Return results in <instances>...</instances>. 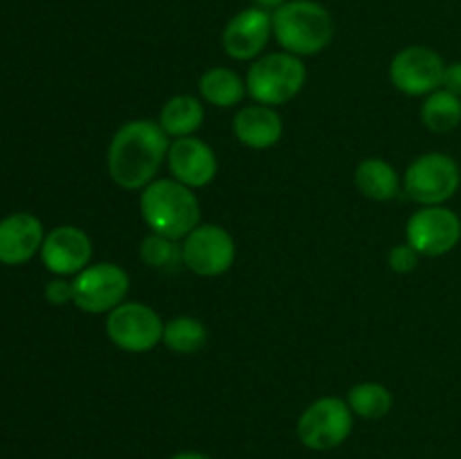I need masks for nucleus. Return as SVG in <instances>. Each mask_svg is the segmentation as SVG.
<instances>
[{
	"label": "nucleus",
	"mask_w": 461,
	"mask_h": 459,
	"mask_svg": "<svg viewBox=\"0 0 461 459\" xmlns=\"http://www.w3.org/2000/svg\"><path fill=\"white\" fill-rule=\"evenodd\" d=\"M405 241L421 256L448 255L461 241V219L444 205L421 207L408 219Z\"/></svg>",
	"instance_id": "obj_9"
},
{
	"label": "nucleus",
	"mask_w": 461,
	"mask_h": 459,
	"mask_svg": "<svg viewBox=\"0 0 461 459\" xmlns=\"http://www.w3.org/2000/svg\"><path fill=\"white\" fill-rule=\"evenodd\" d=\"M203 120H205V111L194 94H174L162 106L158 124L169 138L178 140L196 133L203 126Z\"/></svg>",
	"instance_id": "obj_18"
},
{
	"label": "nucleus",
	"mask_w": 461,
	"mask_h": 459,
	"mask_svg": "<svg viewBox=\"0 0 461 459\" xmlns=\"http://www.w3.org/2000/svg\"><path fill=\"white\" fill-rule=\"evenodd\" d=\"M198 93L207 104L216 108H232L243 102L248 88L241 81L237 72L230 68H210L203 72L201 81H198Z\"/></svg>",
	"instance_id": "obj_19"
},
{
	"label": "nucleus",
	"mask_w": 461,
	"mask_h": 459,
	"mask_svg": "<svg viewBox=\"0 0 461 459\" xmlns=\"http://www.w3.org/2000/svg\"><path fill=\"white\" fill-rule=\"evenodd\" d=\"M461 184V171L455 158L448 153L430 151L419 156L405 169L403 189L410 201L421 207L444 205L457 194Z\"/></svg>",
	"instance_id": "obj_5"
},
{
	"label": "nucleus",
	"mask_w": 461,
	"mask_h": 459,
	"mask_svg": "<svg viewBox=\"0 0 461 459\" xmlns=\"http://www.w3.org/2000/svg\"><path fill=\"white\" fill-rule=\"evenodd\" d=\"M43 223L30 212H16L0 220V264H27L43 246Z\"/></svg>",
	"instance_id": "obj_15"
},
{
	"label": "nucleus",
	"mask_w": 461,
	"mask_h": 459,
	"mask_svg": "<svg viewBox=\"0 0 461 459\" xmlns=\"http://www.w3.org/2000/svg\"><path fill=\"white\" fill-rule=\"evenodd\" d=\"M336 22L329 9L315 0H288L273 12V34L284 52L313 57L329 48Z\"/></svg>",
	"instance_id": "obj_3"
},
{
	"label": "nucleus",
	"mask_w": 461,
	"mask_h": 459,
	"mask_svg": "<svg viewBox=\"0 0 461 459\" xmlns=\"http://www.w3.org/2000/svg\"><path fill=\"white\" fill-rule=\"evenodd\" d=\"M167 162H169L174 180H178L189 189L207 187L216 178V171H219L214 148L203 142V140H198L196 135L174 140L169 144Z\"/></svg>",
	"instance_id": "obj_14"
},
{
	"label": "nucleus",
	"mask_w": 461,
	"mask_h": 459,
	"mask_svg": "<svg viewBox=\"0 0 461 459\" xmlns=\"http://www.w3.org/2000/svg\"><path fill=\"white\" fill-rule=\"evenodd\" d=\"M131 279L117 264L88 266L72 279V304L84 313H111L124 302Z\"/></svg>",
	"instance_id": "obj_8"
},
{
	"label": "nucleus",
	"mask_w": 461,
	"mask_h": 459,
	"mask_svg": "<svg viewBox=\"0 0 461 459\" xmlns=\"http://www.w3.org/2000/svg\"><path fill=\"white\" fill-rule=\"evenodd\" d=\"M306 84V66L288 52H270L257 58L246 76L248 94L264 106H282L302 93Z\"/></svg>",
	"instance_id": "obj_4"
},
{
	"label": "nucleus",
	"mask_w": 461,
	"mask_h": 459,
	"mask_svg": "<svg viewBox=\"0 0 461 459\" xmlns=\"http://www.w3.org/2000/svg\"><path fill=\"white\" fill-rule=\"evenodd\" d=\"M232 130L239 142L255 151L275 147L284 135V122L273 106L250 104L234 115Z\"/></svg>",
	"instance_id": "obj_16"
},
{
	"label": "nucleus",
	"mask_w": 461,
	"mask_h": 459,
	"mask_svg": "<svg viewBox=\"0 0 461 459\" xmlns=\"http://www.w3.org/2000/svg\"><path fill=\"white\" fill-rule=\"evenodd\" d=\"M140 212L151 232L178 241L201 225L196 194L174 178H156L149 183L140 196Z\"/></svg>",
	"instance_id": "obj_2"
},
{
	"label": "nucleus",
	"mask_w": 461,
	"mask_h": 459,
	"mask_svg": "<svg viewBox=\"0 0 461 459\" xmlns=\"http://www.w3.org/2000/svg\"><path fill=\"white\" fill-rule=\"evenodd\" d=\"M347 403H349L354 417L376 421V418L390 414L394 399H392V392L383 382H358L349 390Z\"/></svg>",
	"instance_id": "obj_22"
},
{
	"label": "nucleus",
	"mask_w": 461,
	"mask_h": 459,
	"mask_svg": "<svg viewBox=\"0 0 461 459\" xmlns=\"http://www.w3.org/2000/svg\"><path fill=\"white\" fill-rule=\"evenodd\" d=\"M270 34H273V14L268 9L248 7L230 18L221 40L230 58L250 61L264 52Z\"/></svg>",
	"instance_id": "obj_12"
},
{
	"label": "nucleus",
	"mask_w": 461,
	"mask_h": 459,
	"mask_svg": "<svg viewBox=\"0 0 461 459\" xmlns=\"http://www.w3.org/2000/svg\"><path fill=\"white\" fill-rule=\"evenodd\" d=\"M419 256L421 255H419V252L405 241L401 243V246H394L390 252H387V264H390V268L394 270V273L408 274L419 266Z\"/></svg>",
	"instance_id": "obj_24"
},
{
	"label": "nucleus",
	"mask_w": 461,
	"mask_h": 459,
	"mask_svg": "<svg viewBox=\"0 0 461 459\" xmlns=\"http://www.w3.org/2000/svg\"><path fill=\"white\" fill-rule=\"evenodd\" d=\"M446 63L437 50L428 45L403 48L390 63V81L396 90L410 97H421L439 90Z\"/></svg>",
	"instance_id": "obj_11"
},
{
	"label": "nucleus",
	"mask_w": 461,
	"mask_h": 459,
	"mask_svg": "<svg viewBox=\"0 0 461 459\" xmlns=\"http://www.w3.org/2000/svg\"><path fill=\"white\" fill-rule=\"evenodd\" d=\"M237 256L232 234L221 225H198L183 241V264L201 277H219L228 273Z\"/></svg>",
	"instance_id": "obj_10"
},
{
	"label": "nucleus",
	"mask_w": 461,
	"mask_h": 459,
	"mask_svg": "<svg viewBox=\"0 0 461 459\" xmlns=\"http://www.w3.org/2000/svg\"><path fill=\"white\" fill-rule=\"evenodd\" d=\"M45 300L52 306H63L68 302H72V282L66 279H52L45 286Z\"/></svg>",
	"instance_id": "obj_25"
},
{
	"label": "nucleus",
	"mask_w": 461,
	"mask_h": 459,
	"mask_svg": "<svg viewBox=\"0 0 461 459\" xmlns=\"http://www.w3.org/2000/svg\"><path fill=\"white\" fill-rule=\"evenodd\" d=\"M167 153L169 135L156 120H131L115 130L108 144V176L122 189H144L156 180Z\"/></svg>",
	"instance_id": "obj_1"
},
{
	"label": "nucleus",
	"mask_w": 461,
	"mask_h": 459,
	"mask_svg": "<svg viewBox=\"0 0 461 459\" xmlns=\"http://www.w3.org/2000/svg\"><path fill=\"white\" fill-rule=\"evenodd\" d=\"M41 259L45 268L59 277L79 274L81 270L88 268L93 259V241L77 225H59L52 232L45 234Z\"/></svg>",
	"instance_id": "obj_13"
},
{
	"label": "nucleus",
	"mask_w": 461,
	"mask_h": 459,
	"mask_svg": "<svg viewBox=\"0 0 461 459\" xmlns=\"http://www.w3.org/2000/svg\"><path fill=\"white\" fill-rule=\"evenodd\" d=\"M165 322L160 315L140 302H122L106 318V336L117 349L147 354L162 342Z\"/></svg>",
	"instance_id": "obj_7"
},
{
	"label": "nucleus",
	"mask_w": 461,
	"mask_h": 459,
	"mask_svg": "<svg viewBox=\"0 0 461 459\" xmlns=\"http://www.w3.org/2000/svg\"><path fill=\"white\" fill-rule=\"evenodd\" d=\"M441 88L448 90V93L461 97V61L448 63L444 70V81H441Z\"/></svg>",
	"instance_id": "obj_26"
},
{
	"label": "nucleus",
	"mask_w": 461,
	"mask_h": 459,
	"mask_svg": "<svg viewBox=\"0 0 461 459\" xmlns=\"http://www.w3.org/2000/svg\"><path fill=\"white\" fill-rule=\"evenodd\" d=\"M354 430V412L338 396L313 400L297 418V439L309 450H333L345 444Z\"/></svg>",
	"instance_id": "obj_6"
},
{
	"label": "nucleus",
	"mask_w": 461,
	"mask_h": 459,
	"mask_svg": "<svg viewBox=\"0 0 461 459\" xmlns=\"http://www.w3.org/2000/svg\"><path fill=\"white\" fill-rule=\"evenodd\" d=\"M140 259L153 270L160 273H171L183 264V243L178 238L165 237V234L151 232L140 243Z\"/></svg>",
	"instance_id": "obj_23"
},
{
	"label": "nucleus",
	"mask_w": 461,
	"mask_h": 459,
	"mask_svg": "<svg viewBox=\"0 0 461 459\" xmlns=\"http://www.w3.org/2000/svg\"><path fill=\"white\" fill-rule=\"evenodd\" d=\"M354 183L365 198L376 202L392 201L401 187V178L396 169L383 158H365L356 166Z\"/></svg>",
	"instance_id": "obj_17"
},
{
	"label": "nucleus",
	"mask_w": 461,
	"mask_h": 459,
	"mask_svg": "<svg viewBox=\"0 0 461 459\" xmlns=\"http://www.w3.org/2000/svg\"><path fill=\"white\" fill-rule=\"evenodd\" d=\"M421 122L432 133H450L461 124V97L439 88L426 97L421 106Z\"/></svg>",
	"instance_id": "obj_20"
},
{
	"label": "nucleus",
	"mask_w": 461,
	"mask_h": 459,
	"mask_svg": "<svg viewBox=\"0 0 461 459\" xmlns=\"http://www.w3.org/2000/svg\"><path fill=\"white\" fill-rule=\"evenodd\" d=\"M169 459H212V457L205 453H196V450H183V453L171 454Z\"/></svg>",
	"instance_id": "obj_28"
},
{
	"label": "nucleus",
	"mask_w": 461,
	"mask_h": 459,
	"mask_svg": "<svg viewBox=\"0 0 461 459\" xmlns=\"http://www.w3.org/2000/svg\"><path fill=\"white\" fill-rule=\"evenodd\" d=\"M255 3V7H261V9H268V12H275L277 7H282V4H286L288 0H252Z\"/></svg>",
	"instance_id": "obj_27"
},
{
	"label": "nucleus",
	"mask_w": 461,
	"mask_h": 459,
	"mask_svg": "<svg viewBox=\"0 0 461 459\" xmlns=\"http://www.w3.org/2000/svg\"><path fill=\"white\" fill-rule=\"evenodd\" d=\"M162 342H165L167 349H171L174 354H198V351L207 345V328L198 318H192V315H178V318H171L169 322L165 324Z\"/></svg>",
	"instance_id": "obj_21"
}]
</instances>
